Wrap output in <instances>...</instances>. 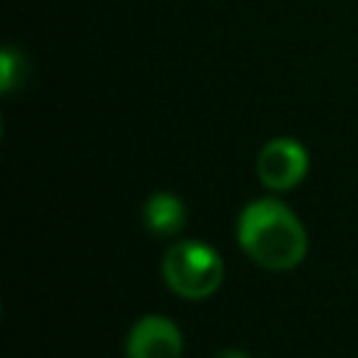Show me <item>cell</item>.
Instances as JSON below:
<instances>
[{
    "instance_id": "obj_2",
    "label": "cell",
    "mask_w": 358,
    "mask_h": 358,
    "mask_svg": "<svg viewBox=\"0 0 358 358\" xmlns=\"http://www.w3.org/2000/svg\"><path fill=\"white\" fill-rule=\"evenodd\" d=\"M162 277L176 296L207 299L224 282V260L201 241H179L162 257Z\"/></svg>"
},
{
    "instance_id": "obj_5",
    "label": "cell",
    "mask_w": 358,
    "mask_h": 358,
    "mask_svg": "<svg viewBox=\"0 0 358 358\" xmlns=\"http://www.w3.org/2000/svg\"><path fill=\"white\" fill-rule=\"evenodd\" d=\"M143 221H145V229L151 235H176L185 221H187V213H185V204L179 196L173 193H154L148 196L145 207H143Z\"/></svg>"
},
{
    "instance_id": "obj_1",
    "label": "cell",
    "mask_w": 358,
    "mask_h": 358,
    "mask_svg": "<svg viewBox=\"0 0 358 358\" xmlns=\"http://www.w3.org/2000/svg\"><path fill=\"white\" fill-rule=\"evenodd\" d=\"M241 249L268 271H291L308 252V235L299 218L274 199H257L238 218Z\"/></svg>"
},
{
    "instance_id": "obj_4",
    "label": "cell",
    "mask_w": 358,
    "mask_h": 358,
    "mask_svg": "<svg viewBox=\"0 0 358 358\" xmlns=\"http://www.w3.org/2000/svg\"><path fill=\"white\" fill-rule=\"evenodd\" d=\"M179 355H182V333L165 316H143L126 338V358H179Z\"/></svg>"
},
{
    "instance_id": "obj_3",
    "label": "cell",
    "mask_w": 358,
    "mask_h": 358,
    "mask_svg": "<svg viewBox=\"0 0 358 358\" xmlns=\"http://www.w3.org/2000/svg\"><path fill=\"white\" fill-rule=\"evenodd\" d=\"M308 173V151L291 140H268L257 154V176L268 190H291Z\"/></svg>"
},
{
    "instance_id": "obj_6",
    "label": "cell",
    "mask_w": 358,
    "mask_h": 358,
    "mask_svg": "<svg viewBox=\"0 0 358 358\" xmlns=\"http://www.w3.org/2000/svg\"><path fill=\"white\" fill-rule=\"evenodd\" d=\"M17 64H22V56H17L11 48L3 50V92H11L17 84Z\"/></svg>"
},
{
    "instance_id": "obj_7",
    "label": "cell",
    "mask_w": 358,
    "mask_h": 358,
    "mask_svg": "<svg viewBox=\"0 0 358 358\" xmlns=\"http://www.w3.org/2000/svg\"><path fill=\"white\" fill-rule=\"evenodd\" d=\"M215 358H249V355H243V352H238V350H224V352H218Z\"/></svg>"
}]
</instances>
